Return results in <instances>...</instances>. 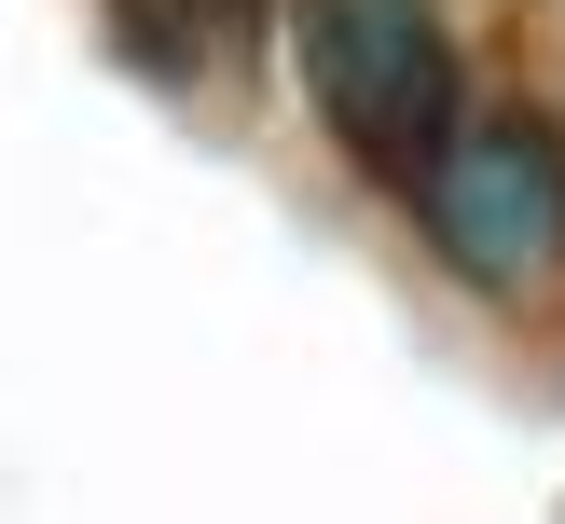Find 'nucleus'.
I'll return each mask as SVG.
<instances>
[{"instance_id": "nucleus-1", "label": "nucleus", "mask_w": 565, "mask_h": 524, "mask_svg": "<svg viewBox=\"0 0 565 524\" xmlns=\"http://www.w3.org/2000/svg\"><path fill=\"white\" fill-rule=\"evenodd\" d=\"M290 55H303V97H318L331 152L359 180L414 193L469 125V55L441 0H290Z\"/></svg>"}, {"instance_id": "nucleus-2", "label": "nucleus", "mask_w": 565, "mask_h": 524, "mask_svg": "<svg viewBox=\"0 0 565 524\" xmlns=\"http://www.w3.org/2000/svg\"><path fill=\"white\" fill-rule=\"evenodd\" d=\"M414 221H428L441 276L483 303H539L565 276V138L539 110H469L456 152L414 180Z\"/></svg>"}, {"instance_id": "nucleus-3", "label": "nucleus", "mask_w": 565, "mask_h": 524, "mask_svg": "<svg viewBox=\"0 0 565 524\" xmlns=\"http://www.w3.org/2000/svg\"><path fill=\"white\" fill-rule=\"evenodd\" d=\"M263 14H276V0H110V28H125L152 69H180V83L235 69V55L263 42Z\"/></svg>"}]
</instances>
